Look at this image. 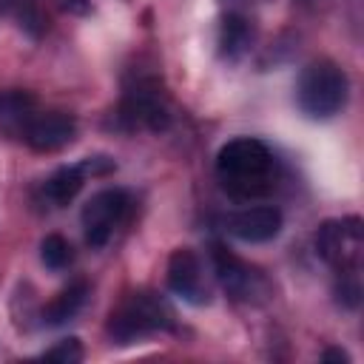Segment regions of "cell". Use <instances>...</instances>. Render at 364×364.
Here are the masks:
<instances>
[{
	"label": "cell",
	"instance_id": "cell-1",
	"mask_svg": "<svg viewBox=\"0 0 364 364\" xmlns=\"http://www.w3.org/2000/svg\"><path fill=\"white\" fill-rule=\"evenodd\" d=\"M216 176L228 196L250 202L276 188L279 162L273 151L256 136L228 139L216 154Z\"/></svg>",
	"mask_w": 364,
	"mask_h": 364
},
{
	"label": "cell",
	"instance_id": "cell-2",
	"mask_svg": "<svg viewBox=\"0 0 364 364\" xmlns=\"http://www.w3.org/2000/svg\"><path fill=\"white\" fill-rule=\"evenodd\" d=\"M176 327L173 307L154 290L128 293L108 316V336L114 344H136L154 333H168Z\"/></svg>",
	"mask_w": 364,
	"mask_h": 364
},
{
	"label": "cell",
	"instance_id": "cell-3",
	"mask_svg": "<svg viewBox=\"0 0 364 364\" xmlns=\"http://www.w3.org/2000/svg\"><path fill=\"white\" fill-rule=\"evenodd\" d=\"M350 97V80L344 68L327 57L310 60L296 80V102L310 119H333L344 111Z\"/></svg>",
	"mask_w": 364,
	"mask_h": 364
},
{
	"label": "cell",
	"instance_id": "cell-4",
	"mask_svg": "<svg viewBox=\"0 0 364 364\" xmlns=\"http://www.w3.org/2000/svg\"><path fill=\"white\" fill-rule=\"evenodd\" d=\"M119 125L125 131H168L171 128V108L162 80L148 71H131L122 85L119 100Z\"/></svg>",
	"mask_w": 364,
	"mask_h": 364
},
{
	"label": "cell",
	"instance_id": "cell-5",
	"mask_svg": "<svg viewBox=\"0 0 364 364\" xmlns=\"http://www.w3.org/2000/svg\"><path fill=\"white\" fill-rule=\"evenodd\" d=\"M313 245L316 256L336 273H358L364 259V222L358 216L324 219Z\"/></svg>",
	"mask_w": 364,
	"mask_h": 364
},
{
	"label": "cell",
	"instance_id": "cell-6",
	"mask_svg": "<svg viewBox=\"0 0 364 364\" xmlns=\"http://www.w3.org/2000/svg\"><path fill=\"white\" fill-rule=\"evenodd\" d=\"M210 267H213L216 282L222 284V290L233 301L262 304V301L270 299V282H267V276L256 264L239 259L233 250H228L219 242L210 245Z\"/></svg>",
	"mask_w": 364,
	"mask_h": 364
},
{
	"label": "cell",
	"instance_id": "cell-7",
	"mask_svg": "<svg viewBox=\"0 0 364 364\" xmlns=\"http://www.w3.org/2000/svg\"><path fill=\"white\" fill-rule=\"evenodd\" d=\"M128 208H131V196L122 188H102L91 193V199L82 205V213H80L85 242L94 250L105 247L114 230L119 228V222L125 219Z\"/></svg>",
	"mask_w": 364,
	"mask_h": 364
},
{
	"label": "cell",
	"instance_id": "cell-8",
	"mask_svg": "<svg viewBox=\"0 0 364 364\" xmlns=\"http://www.w3.org/2000/svg\"><path fill=\"white\" fill-rule=\"evenodd\" d=\"M117 171V162L108 156V154H91V156H82L80 162L74 165H63L57 168L46 182H43V196L54 205V208H65L68 202H74V196L82 191V185L88 179H97V176H108Z\"/></svg>",
	"mask_w": 364,
	"mask_h": 364
},
{
	"label": "cell",
	"instance_id": "cell-9",
	"mask_svg": "<svg viewBox=\"0 0 364 364\" xmlns=\"http://www.w3.org/2000/svg\"><path fill=\"white\" fill-rule=\"evenodd\" d=\"M168 287L173 296H179L182 301L188 304H208L210 301V287H208V279H205V264L199 259L196 250L191 247H176L171 256H168Z\"/></svg>",
	"mask_w": 364,
	"mask_h": 364
},
{
	"label": "cell",
	"instance_id": "cell-10",
	"mask_svg": "<svg viewBox=\"0 0 364 364\" xmlns=\"http://www.w3.org/2000/svg\"><path fill=\"white\" fill-rule=\"evenodd\" d=\"M20 139L37 154L63 151L77 139V119L65 111H37L20 131Z\"/></svg>",
	"mask_w": 364,
	"mask_h": 364
},
{
	"label": "cell",
	"instance_id": "cell-11",
	"mask_svg": "<svg viewBox=\"0 0 364 364\" xmlns=\"http://www.w3.org/2000/svg\"><path fill=\"white\" fill-rule=\"evenodd\" d=\"M282 210L273 205H253V208H242L236 213H230L225 219V230L230 236H236L239 242H250V245H262L270 242L282 233Z\"/></svg>",
	"mask_w": 364,
	"mask_h": 364
},
{
	"label": "cell",
	"instance_id": "cell-12",
	"mask_svg": "<svg viewBox=\"0 0 364 364\" xmlns=\"http://www.w3.org/2000/svg\"><path fill=\"white\" fill-rule=\"evenodd\" d=\"M253 40H256V28L245 14L230 11L222 17L216 46H219V57L225 63H239L253 48Z\"/></svg>",
	"mask_w": 364,
	"mask_h": 364
},
{
	"label": "cell",
	"instance_id": "cell-13",
	"mask_svg": "<svg viewBox=\"0 0 364 364\" xmlns=\"http://www.w3.org/2000/svg\"><path fill=\"white\" fill-rule=\"evenodd\" d=\"M40 111V102L26 88H0V128L20 136L23 125Z\"/></svg>",
	"mask_w": 364,
	"mask_h": 364
},
{
	"label": "cell",
	"instance_id": "cell-14",
	"mask_svg": "<svg viewBox=\"0 0 364 364\" xmlns=\"http://www.w3.org/2000/svg\"><path fill=\"white\" fill-rule=\"evenodd\" d=\"M85 299H88V282H82V279L71 282L68 287H63V290L43 307V324H48V327H63L65 321H71V318L82 310Z\"/></svg>",
	"mask_w": 364,
	"mask_h": 364
},
{
	"label": "cell",
	"instance_id": "cell-15",
	"mask_svg": "<svg viewBox=\"0 0 364 364\" xmlns=\"http://www.w3.org/2000/svg\"><path fill=\"white\" fill-rule=\"evenodd\" d=\"M40 262L48 267V270H65L71 262H74V247L65 236L60 233H48L43 242H40Z\"/></svg>",
	"mask_w": 364,
	"mask_h": 364
},
{
	"label": "cell",
	"instance_id": "cell-16",
	"mask_svg": "<svg viewBox=\"0 0 364 364\" xmlns=\"http://www.w3.org/2000/svg\"><path fill=\"white\" fill-rule=\"evenodd\" d=\"M40 358L43 361H57V364H80L85 358V347L77 336H71V338H63L54 347H48Z\"/></svg>",
	"mask_w": 364,
	"mask_h": 364
},
{
	"label": "cell",
	"instance_id": "cell-17",
	"mask_svg": "<svg viewBox=\"0 0 364 364\" xmlns=\"http://www.w3.org/2000/svg\"><path fill=\"white\" fill-rule=\"evenodd\" d=\"M336 296L344 307H358L361 301V284H358V273H338V284H336Z\"/></svg>",
	"mask_w": 364,
	"mask_h": 364
},
{
	"label": "cell",
	"instance_id": "cell-18",
	"mask_svg": "<svg viewBox=\"0 0 364 364\" xmlns=\"http://www.w3.org/2000/svg\"><path fill=\"white\" fill-rule=\"evenodd\" d=\"M57 6L71 11V14H85L91 9V0H57Z\"/></svg>",
	"mask_w": 364,
	"mask_h": 364
},
{
	"label": "cell",
	"instance_id": "cell-19",
	"mask_svg": "<svg viewBox=\"0 0 364 364\" xmlns=\"http://www.w3.org/2000/svg\"><path fill=\"white\" fill-rule=\"evenodd\" d=\"M321 361H341V364H347V361H350V355H347L344 350H338V347H330V350H324V353H321Z\"/></svg>",
	"mask_w": 364,
	"mask_h": 364
}]
</instances>
